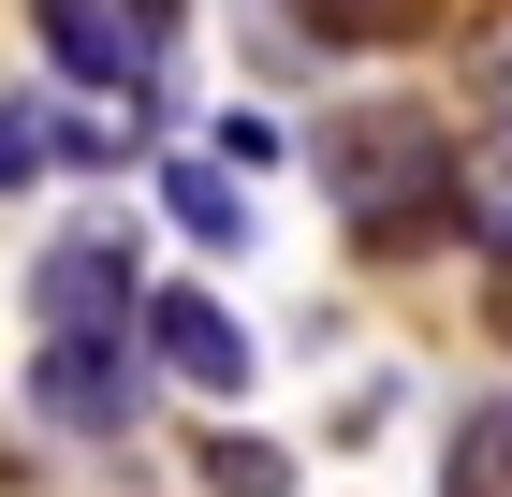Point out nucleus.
I'll return each instance as SVG.
<instances>
[{
	"instance_id": "20e7f679",
	"label": "nucleus",
	"mask_w": 512,
	"mask_h": 497,
	"mask_svg": "<svg viewBox=\"0 0 512 497\" xmlns=\"http://www.w3.org/2000/svg\"><path fill=\"white\" fill-rule=\"evenodd\" d=\"M15 307H30V337H103V322H132V307H147V220H59L30 249V278H15Z\"/></svg>"
},
{
	"instance_id": "9b49d317",
	"label": "nucleus",
	"mask_w": 512,
	"mask_h": 497,
	"mask_svg": "<svg viewBox=\"0 0 512 497\" xmlns=\"http://www.w3.org/2000/svg\"><path fill=\"white\" fill-rule=\"evenodd\" d=\"M44 176H59V161H44V117H30V103H0V205L44 191Z\"/></svg>"
},
{
	"instance_id": "f8f14e48",
	"label": "nucleus",
	"mask_w": 512,
	"mask_h": 497,
	"mask_svg": "<svg viewBox=\"0 0 512 497\" xmlns=\"http://www.w3.org/2000/svg\"><path fill=\"white\" fill-rule=\"evenodd\" d=\"M469 88H483V103H512V0L469 30Z\"/></svg>"
},
{
	"instance_id": "0eeeda50",
	"label": "nucleus",
	"mask_w": 512,
	"mask_h": 497,
	"mask_svg": "<svg viewBox=\"0 0 512 497\" xmlns=\"http://www.w3.org/2000/svg\"><path fill=\"white\" fill-rule=\"evenodd\" d=\"M439 497H512V381L454 395V424H439Z\"/></svg>"
},
{
	"instance_id": "9d476101",
	"label": "nucleus",
	"mask_w": 512,
	"mask_h": 497,
	"mask_svg": "<svg viewBox=\"0 0 512 497\" xmlns=\"http://www.w3.org/2000/svg\"><path fill=\"white\" fill-rule=\"evenodd\" d=\"M205 147L235 161V176H278V161H293V132H278L264 103H220V117H205Z\"/></svg>"
},
{
	"instance_id": "1a4fd4ad",
	"label": "nucleus",
	"mask_w": 512,
	"mask_h": 497,
	"mask_svg": "<svg viewBox=\"0 0 512 497\" xmlns=\"http://www.w3.org/2000/svg\"><path fill=\"white\" fill-rule=\"evenodd\" d=\"M191 497H293V454L249 439V424H205L191 439Z\"/></svg>"
},
{
	"instance_id": "ddd939ff",
	"label": "nucleus",
	"mask_w": 512,
	"mask_h": 497,
	"mask_svg": "<svg viewBox=\"0 0 512 497\" xmlns=\"http://www.w3.org/2000/svg\"><path fill=\"white\" fill-rule=\"evenodd\" d=\"M469 322H483V337L512 351V264H483V293H469Z\"/></svg>"
},
{
	"instance_id": "6e6552de",
	"label": "nucleus",
	"mask_w": 512,
	"mask_h": 497,
	"mask_svg": "<svg viewBox=\"0 0 512 497\" xmlns=\"http://www.w3.org/2000/svg\"><path fill=\"white\" fill-rule=\"evenodd\" d=\"M30 117H44V161H59V176H118V161L147 147L118 103H74V88H59V103H30Z\"/></svg>"
},
{
	"instance_id": "f257e3e1",
	"label": "nucleus",
	"mask_w": 512,
	"mask_h": 497,
	"mask_svg": "<svg viewBox=\"0 0 512 497\" xmlns=\"http://www.w3.org/2000/svg\"><path fill=\"white\" fill-rule=\"evenodd\" d=\"M308 176L352 234V264H439V249H469V132L425 103V88H352V103H322L308 132Z\"/></svg>"
},
{
	"instance_id": "423d86ee",
	"label": "nucleus",
	"mask_w": 512,
	"mask_h": 497,
	"mask_svg": "<svg viewBox=\"0 0 512 497\" xmlns=\"http://www.w3.org/2000/svg\"><path fill=\"white\" fill-rule=\"evenodd\" d=\"M147 205H161V234H176V249H205V264H249V249H264V205H249V176L220 147H176L147 176Z\"/></svg>"
},
{
	"instance_id": "4468645a",
	"label": "nucleus",
	"mask_w": 512,
	"mask_h": 497,
	"mask_svg": "<svg viewBox=\"0 0 512 497\" xmlns=\"http://www.w3.org/2000/svg\"><path fill=\"white\" fill-rule=\"evenodd\" d=\"M483 264H512V234H498V249H483Z\"/></svg>"
},
{
	"instance_id": "39448f33",
	"label": "nucleus",
	"mask_w": 512,
	"mask_h": 497,
	"mask_svg": "<svg viewBox=\"0 0 512 497\" xmlns=\"http://www.w3.org/2000/svg\"><path fill=\"white\" fill-rule=\"evenodd\" d=\"M132 337H147V366L176 395H249V381H264V337H249V307L220 293V278H147Z\"/></svg>"
},
{
	"instance_id": "7ed1b4c3",
	"label": "nucleus",
	"mask_w": 512,
	"mask_h": 497,
	"mask_svg": "<svg viewBox=\"0 0 512 497\" xmlns=\"http://www.w3.org/2000/svg\"><path fill=\"white\" fill-rule=\"evenodd\" d=\"M30 44L74 103H118L132 132L176 117V44L147 30V0H30Z\"/></svg>"
},
{
	"instance_id": "f03ea898",
	"label": "nucleus",
	"mask_w": 512,
	"mask_h": 497,
	"mask_svg": "<svg viewBox=\"0 0 512 497\" xmlns=\"http://www.w3.org/2000/svg\"><path fill=\"white\" fill-rule=\"evenodd\" d=\"M147 395H161V366H147L132 322H103V337H30V366H15V410H30L44 439H74V454H132V439H147Z\"/></svg>"
}]
</instances>
